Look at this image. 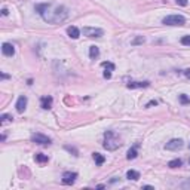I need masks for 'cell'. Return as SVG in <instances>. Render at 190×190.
I'll return each mask as SVG.
<instances>
[{"mask_svg": "<svg viewBox=\"0 0 190 190\" xmlns=\"http://www.w3.org/2000/svg\"><path fill=\"white\" fill-rule=\"evenodd\" d=\"M181 45L190 46V34L189 36H183V37H181Z\"/></svg>", "mask_w": 190, "mask_h": 190, "instance_id": "obj_23", "label": "cell"}, {"mask_svg": "<svg viewBox=\"0 0 190 190\" xmlns=\"http://www.w3.org/2000/svg\"><path fill=\"white\" fill-rule=\"evenodd\" d=\"M156 104H157V101H155V100H151V101H150V103H147V106H145V107H151V106H156Z\"/></svg>", "mask_w": 190, "mask_h": 190, "instance_id": "obj_26", "label": "cell"}, {"mask_svg": "<svg viewBox=\"0 0 190 190\" xmlns=\"http://www.w3.org/2000/svg\"><path fill=\"white\" fill-rule=\"evenodd\" d=\"M82 33H83V36L92 39V37H101L104 34V31L101 28H97V27H83Z\"/></svg>", "mask_w": 190, "mask_h": 190, "instance_id": "obj_5", "label": "cell"}, {"mask_svg": "<svg viewBox=\"0 0 190 190\" xmlns=\"http://www.w3.org/2000/svg\"><path fill=\"white\" fill-rule=\"evenodd\" d=\"M2 52H3V55L6 56H13L15 55V46L12 45V43H3L2 45Z\"/></svg>", "mask_w": 190, "mask_h": 190, "instance_id": "obj_8", "label": "cell"}, {"mask_svg": "<svg viewBox=\"0 0 190 190\" xmlns=\"http://www.w3.org/2000/svg\"><path fill=\"white\" fill-rule=\"evenodd\" d=\"M163 25H172V27H181L186 24V18L183 15H168L162 19Z\"/></svg>", "mask_w": 190, "mask_h": 190, "instance_id": "obj_3", "label": "cell"}, {"mask_svg": "<svg viewBox=\"0 0 190 190\" xmlns=\"http://www.w3.org/2000/svg\"><path fill=\"white\" fill-rule=\"evenodd\" d=\"M101 66H103V67H106V68H108L110 71H112V70H114V64H113V62H107V61H104L103 64H101Z\"/></svg>", "mask_w": 190, "mask_h": 190, "instance_id": "obj_24", "label": "cell"}, {"mask_svg": "<svg viewBox=\"0 0 190 190\" xmlns=\"http://www.w3.org/2000/svg\"><path fill=\"white\" fill-rule=\"evenodd\" d=\"M181 165H183L181 159H172V161H169V162H168V166L172 168V169H174V168H180Z\"/></svg>", "mask_w": 190, "mask_h": 190, "instance_id": "obj_18", "label": "cell"}, {"mask_svg": "<svg viewBox=\"0 0 190 190\" xmlns=\"http://www.w3.org/2000/svg\"><path fill=\"white\" fill-rule=\"evenodd\" d=\"M150 86V82H129L126 85L128 89H138V88H147Z\"/></svg>", "mask_w": 190, "mask_h": 190, "instance_id": "obj_11", "label": "cell"}, {"mask_svg": "<svg viewBox=\"0 0 190 190\" xmlns=\"http://www.w3.org/2000/svg\"><path fill=\"white\" fill-rule=\"evenodd\" d=\"M120 140H119V137L116 135V132H113V131H107L106 134H104V143H103V147L108 151H113V150H118L119 147H120Z\"/></svg>", "mask_w": 190, "mask_h": 190, "instance_id": "obj_2", "label": "cell"}, {"mask_svg": "<svg viewBox=\"0 0 190 190\" xmlns=\"http://www.w3.org/2000/svg\"><path fill=\"white\" fill-rule=\"evenodd\" d=\"M8 13H9V11H8L6 8H3V9H2V15H3V17H6Z\"/></svg>", "mask_w": 190, "mask_h": 190, "instance_id": "obj_28", "label": "cell"}, {"mask_svg": "<svg viewBox=\"0 0 190 190\" xmlns=\"http://www.w3.org/2000/svg\"><path fill=\"white\" fill-rule=\"evenodd\" d=\"M36 11L39 12L43 21H46L48 24H60L68 18V9L62 5L40 3L36 6Z\"/></svg>", "mask_w": 190, "mask_h": 190, "instance_id": "obj_1", "label": "cell"}, {"mask_svg": "<svg viewBox=\"0 0 190 190\" xmlns=\"http://www.w3.org/2000/svg\"><path fill=\"white\" fill-rule=\"evenodd\" d=\"M27 97L25 95H21L19 98H18L17 104H15V107H17V112L18 113H24V110H25V107H27Z\"/></svg>", "mask_w": 190, "mask_h": 190, "instance_id": "obj_9", "label": "cell"}, {"mask_svg": "<svg viewBox=\"0 0 190 190\" xmlns=\"http://www.w3.org/2000/svg\"><path fill=\"white\" fill-rule=\"evenodd\" d=\"M31 141L36 143V144H40V145H49L52 143V140H50L49 137L40 134V132H36V134L31 135Z\"/></svg>", "mask_w": 190, "mask_h": 190, "instance_id": "obj_6", "label": "cell"}, {"mask_svg": "<svg viewBox=\"0 0 190 190\" xmlns=\"http://www.w3.org/2000/svg\"><path fill=\"white\" fill-rule=\"evenodd\" d=\"M92 157H94V161H95V163L98 165V166H101L103 163L106 162V157L103 156L101 153H92Z\"/></svg>", "mask_w": 190, "mask_h": 190, "instance_id": "obj_15", "label": "cell"}, {"mask_svg": "<svg viewBox=\"0 0 190 190\" xmlns=\"http://www.w3.org/2000/svg\"><path fill=\"white\" fill-rule=\"evenodd\" d=\"M183 147H184V141L181 140V138H174V140L168 141L166 144H165V149L166 150H171V151L181 150Z\"/></svg>", "mask_w": 190, "mask_h": 190, "instance_id": "obj_4", "label": "cell"}, {"mask_svg": "<svg viewBox=\"0 0 190 190\" xmlns=\"http://www.w3.org/2000/svg\"><path fill=\"white\" fill-rule=\"evenodd\" d=\"M177 2V5H180V6H187L189 5V0H175Z\"/></svg>", "mask_w": 190, "mask_h": 190, "instance_id": "obj_25", "label": "cell"}, {"mask_svg": "<svg viewBox=\"0 0 190 190\" xmlns=\"http://www.w3.org/2000/svg\"><path fill=\"white\" fill-rule=\"evenodd\" d=\"M126 178L132 180V181H137V180L140 178V172L138 171H134V169H129L128 172H126Z\"/></svg>", "mask_w": 190, "mask_h": 190, "instance_id": "obj_16", "label": "cell"}, {"mask_svg": "<svg viewBox=\"0 0 190 190\" xmlns=\"http://www.w3.org/2000/svg\"><path fill=\"white\" fill-rule=\"evenodd\" d=\"M89 56L92 58V60L98 58V56H100V48H98V46H95V45L89 46Z\"/></svg>", "mask_w": 190, "mask_h": 190, "instance_id": "obj_14", "label": "cell"}, {"mask_svg": "<svg viewBox=\"0 0 190 190\" xmlns=\"http://www.w3.org/2000/svg\"><path fill=\"white\" fill-rule=\"evenodd\" d=\"M178 100H180V103H181L183 106H186V104H190V97H187L186 94H181V95H180Z\"/></svg>", "mask_w": 190, "mask_h": 190, "instance_id": "obj_19", "label": "cell"}, {"mask_svg": "<svg viewBox=\"0 0 190 190\" xmlns=\"http://www.w3.org/2000/svg\"><path fill=\"white\" fill-rule=\"evenodd\" d=\"M137 156H138V144H135L134 147H131V149L128 150V155H126V157H128L129 161L135 159Z\"/></svg>", "mask_w": 190, "mask_h": 190, "instance_id": "obj_13", "label": "cell"}, {"mask_svg": "<svg viewBox=\"0 0 190 190\" xmlns=\"http://www.w3.org/2000/svg\"><path fill=\"white\" fill-rule=\"evenodd\" d=\"M8 77H9V76H8L6 73H2V79H8Z\"/></svg>", "mask_w": 190, "mask_h": 190, "instance_id": "obj_29", "label": "cell"}, {"mask_svg": "<svg viewBox=\"0 0 190 190\" xmlns=\"http://www.w3.org/2000/svg\"><path fill=\"white\" fill-rule=\"evenodd\" d=\"M184 74H186V76H187V77H190V70H186V71H184Z\"/></svg>", "mask_w": 190, "mask_h": 190, "instance_id": "obj_30", "label": "cell"}, {"mask_svg": "<svg viewBox=\"0 0 190 190\" xmlns=\"http://www.w3.org/2000/svg\"><path fill=\"white\" fill-rule=\"evenodd\" d=\"M144 42H145L144 37H143V36H138V37H135V39L131 42V43H132L134 46H137V45H141V43H144Z\"/></svg>", "mask_w": 190, "mask_h": 190, "instance_id": "obj_22", "label": "cell"}, {"mask_svg": "<svg viewBox=\"0 0 190 190\" xmlns=\"http://www.w3.org/2000/svg\"><path fill=\"white\" fill-rule=\"evenodd\" d=\"M52 103H54V100H52V97H42L40 98V107L43 108V110H49L50 107H52Z\"/></svg>", "mask_w": 190, "mask_h": 190, "instance_id": "obj_10", "label": "cell"}, {"mask_svg": "<svg viewBox=\"0 0 190 190\" xmlns=\"http://www.w3.org/2000/svg\"><path fill=\"white\" fill-rule=\"evenodd\" d=\"M34 159H36V162H39V163H46L49 161V157L46 156V155H43V153H37L34 156Z\"/></svg>", "mask_w": 190, "mask_h": 190, "instance_id": "obj_17", "label": "cell"}, {"mask_svg": "<svg viewBox=\"0 0 190 190\" xmlns=\"http://www.w3.org/2000/svg\"><path fill=\"white\" fill-rule=\"evenodd\" d=\"M64 149H66V150H67V151H70V153H73L74 156H77V155H79L77 149H76V147H73V145H68V144H66V145H64Z\"/></svg>", "mask_w": 190, "mask_h": 190, "instance_id": "obj_20", "label": "cell"}, {"mask_svg": "<svg viewBox=\"0 0 190 190\" xmlns=\"http://www.w3.org/2000/svg\"><path fill=\"white\" fill-rule=\"evenodd\" d=\"M104 77L110 79V77H112V71H107V70H106V71H104Z\"/></svg>", "mask_w": 190, "mask_h": 190, "instance_id": "obj_27", "label": "cell"}, {"mask_svg": "<svg viewBox=\"0 0 190 190\" xmlns=\"http://www.w3.org/2000/svg\"><path fill=\"white\" fill-rule=\"evenodd\" d=\"M12 116L11 114H2V116H0V123H2V125H3V123L5 122H12Z\"/></svg>", "mask_w": 190, "mask_h": 190, "instance_id": "obj_21", "label": "cell"}, {"mask_svg": "<svg viewBox=\"0 0 190 190\" xmlns=\"http://www.w3.org/2000/svg\"><path fill=\"white\" fill-rule=\"evenodd\" d=\"M67 34L70 39H79V36H80V30L77 27H74V25H70L67 28Z\"/></svg>", "mask_w": 190, "mask_h": 190, "instance_id": "obj_12", "label": "cell"}, {"mask_svg": "<svg viewBox=\"0 0 190 190\" xmlns=\"http://www.w3.org/2000/svg\"><path fill=\"white\" fill-rule=\"evenodd\" d=\"M76 178H77V172H70V171H67V172L62 174V184L71 186V184H74Z\"/></svg>", "mask_w": 190, "mask_h": 190, "instance_id": "obj_7", "label": "cell"}]
</instances>
